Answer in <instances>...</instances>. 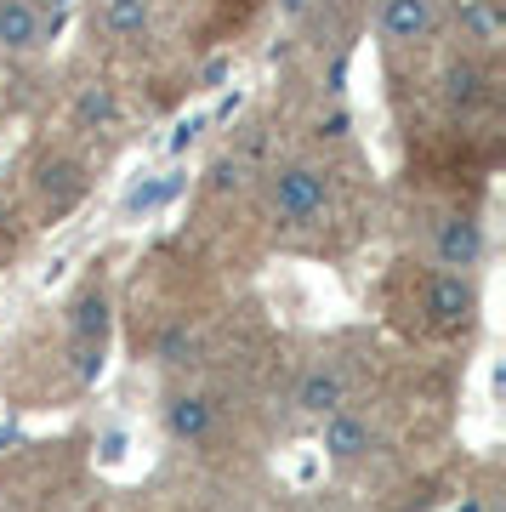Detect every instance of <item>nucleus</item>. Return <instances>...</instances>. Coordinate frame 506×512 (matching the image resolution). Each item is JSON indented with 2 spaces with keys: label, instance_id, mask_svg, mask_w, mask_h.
<instances>
[{
  "label": "nucleus",
  "instance_id": "f257e3e1",
  "mask_svg": "<svg viewBox=\"0 0 506 512\" xmlns=\"http://www.w3.org/2000/svg\"><path fill=\"white\" fill-rule=\"evenodd\" d=\"M330 200L325 188V171H313V165H285L279 177H273V217L279 222H308L319 217Z\"/></svg>",
  "mask_w": 506,
  "mask_h": 512
},
{
  "label": "nucleus",
  "instance_id": "f03ea898",
  "mask_svg": "<svg viewBox=\"0 0 506 512\" xmlns=\"http://www.w3.org/2000/svg\"><path fill=\"white\" fill-rule=\"evenodd\" d=\"M484 256V234L472 217H444L438 222V262L444 268H472Z\"/></svg>",
  "mask_w": 506,
  "mask_h": 512
},
{
  "label": "nucleus",
  "instance_id": "7ed1b4c3",
  "mask_svg": "<svg viewBox=\"0 0 506 512\" xmlns=\"http://www.w3.org/2000/svg\"><path fill=\"white\" fill-rule=\"evenodd\" d=\"M433 0H381V29L387 40H427L433 35Z\"/></svg>",
  "mask_w": 506,
  "mask_h": 512
},
{
  "label": "nucleus",
  "instance_id": "20e7f679",
  "mask_svg": "<svg viewBox=\"0 0 506 512\" xmlns=\"http://www.w3.org/2000/svg\"><path fill=\"white\" fill-rule=\"evenodd\" d=\"M342 370L336 365H313L308 376H302V387H296V410H308V416H330V410H342Z\"/></svg>",
  "mask_w": 506,
  "mask_h": 512
},
{
  "label": "nucleus",
  "instance_id": "39448f33",
  "mask_svg": "<svg viewBox=\"0 0 506 512\" xmlns=\"http://www.w3.org/2000/svg\"><path fill=\"white\" fill-rule=\"evenodd\" d=\"M427 308H433L438 325H467L472 319V285L461 274H438L433 291H427Z\"/></svg>",
  "mask_w": 506,
  "mask_h": 512
},
{
  "label": "nucleus",
  "instance_id": "423d86ee",
  "mask_svg": "<svg viewBox=\"0 0 506 512\" xmlns=\"http://www.w3.org/2000/svg\"><path fill=\"white\" fill-rule=\"evenodd\" d=\"M0 46H6V52L40 46V12L29 0H0Z\"/></svg>",
  "mask_w": 506,
  "mask_h": 512
},
{
  "label": "nucleus",
  "instance_id": "0eeeda50",
  "mask_svg": "<svg viewBox=\"0 0 506 512\" xmlns=\"http://www.w3.org/2000/svg\"><path fill=\"white\" fill-rule=\"evenodd\" d=\"M325 450L336 461H353L370 450V427H364L359 416H347V410H330L325 416Z\"/></svg>",
  "mask_w": 506,
  "mask_h": 512
},
{
  "label": "nucleus",
  "instance_id": "6e6552de",
  "mask_svg": "<svg viewBox=\"0 0 506 512\" xmlns=\"http://www.w3.org/2000/svg\"><path fill=\"white\" fill-rule=\"evenodd\" d=\"M165 427H171L177 439L199 444L205 433H211V404L199 399V393H177V399L165 404Z\"/></svg>",
  "mask_w": 506,
  "mask_h": 512
},
{
  "label": "nucleus",
  "instance_id": "1a4fd4ad",
  "mask_svg": "<svg viewBox=\"0 0 506 512\" xmlns=\"http://www.w3.org/2000/svg\"><path fill=\"white\" fill-rule=\"evenodd\" d=\"M40 188H46L52 211H69V205L86 194V177H80V165L74 160H46L40 165Z\"/></svg>",
  "mask_w": 506,
  "mask_h": 512
},
{
  "label": "nucleus",
  "instance_id": "9d476101",
  "mask_svg": "<svg viewBox=\"0 0 506 512\" xmlns=\"http://www.w3.org/2000/svg\"><path fill=\"white\" fill-rule=\"evenodd\" d=\"M103 29H109L114 40H131V35H143L148 29V18H154V6L148 0H103Z\"/></svg>",
  "mask_w": 506,
  "mask_h": 512
},
{
  "label": "nucleus",
  "instance_id": "9b49d317",
  "mask_svg": "<svg viewBox=\"0 0 506 512\" xmlns=\"http://www.w3.org/2000/svg\"><path fill=\"white\" fill-rule=\"evenodd\" d=\"M69 330H74V342H103V330H109V302H103L97 291L80 296L74 313H69Z\"/></svg>",
  "mask_w": 506,
  "mask_h": 512
},
{
  "label": "nucleus",
  "instance_id": "f8f14e48",
  "mask_svg": "<svg viewBox=\"0 0 506 512\" xmlns=\"http://www.w3.org/2000/svg\"><path fill=\"white\" fill-rule=\"evenodd\" d=\"M74 114H80L86 126H109V120H114V92H109V86H91V92H80Z\"/></svg>",
  "mask_w": 506,
  "mask_h": 512
},
{
  "label": "nucleus",
  "instance_id": "ddd939ff",
  "mask_svg": "<svg viewBox=\"0 0 506 512\" xmlns=\"http://www.w3.org/2000/svg\"><path fill=\"white\" fill-rule=\"evenodd\" d=\"M478 86H484V74L472 69V63H455V69H450V86H444V92H450V103L472 109V103H478Z\"/></svg>",
  "mask_w": 506,
  "mask_h": 512
},
{
  "label": "nucleus",
  "instance_id": "4468645a",
  "mask_svg": "<svg viewBox=\"0 0 506 512\" xmlns=\"http://www.w3.org/2000/svg\"><path fill=\"white\" fill-rule=\"evenodd\" d=\"M194 348H199V342H194V330H188V325H171L160 336V359H165V365H188Z\"/></svg>",
  "mask_w": 506,
  "mask_h": 512
},
{
  "label": "nucleus",
  "instance_id": "2eb2a0df",
  "mask_svg": "<svg viewBox=\"0 0 506 512\" xmlns=\"http://www.w3.org/2000/svg\"><path fill=\"white\" fill-rule=\"evenodd\" d=\"M171 194H177V177H160V183L137 188V194L126 200V211H131V217H143V211H154V205H165Z\"/></svg>",
  "mask_w": 506,
  "mask_h": 512
},
{
  "label": "nucleus",
  "instance_id": "dca6fc26",
  "mask_svg": "<svg viewBox=\"0 0 506 512\" xmlns=\"http://www.w3.org/2000/svg\"><path fill=\"white\" fill-rule=\"evenodd\" d=\"M74 370H80V382H97L103 376V342H74Z\"/></svg>",
  "mask_w": 506,
  "mask_h": 512
},
{
  "label": "nucleus",
  "instance_id": "f3484780",
  "mask_svg": "<svg viewBox=\"0 0 506 512\" xmlns=\"http://www.w3.org/2000/svg\"><path fill=\"white\" fill-rule=\"evenodd\" d=\"M0 228H6V211H0Z\"/></svg>",
  "mask_w": 506,
  "mask_h": 512
}]
</instances>
